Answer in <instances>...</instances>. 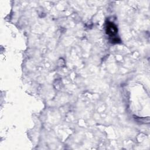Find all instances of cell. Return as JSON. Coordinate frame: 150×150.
Wrapping results in <instances>:
<instances>
[{
	"label": "cell",
	"instance_id": "cell-1",
	"mask_svg": "<svg viewBox=\"0 0 150 150\" xmlns=\"http://www.w3.org/2000/svg\"><path fill=\"white\" fill-rule=\"evenodd\" d=\"M105 31H106L107 35L109 36V38L111 40L112 43V42L117 43L120 40L119 38L117 37L118 29L116 25L113 22L108 21L106 23Z\"/></svg>",
	"mask_w": 150,
	"mask_h": 150
}]
</instances>
